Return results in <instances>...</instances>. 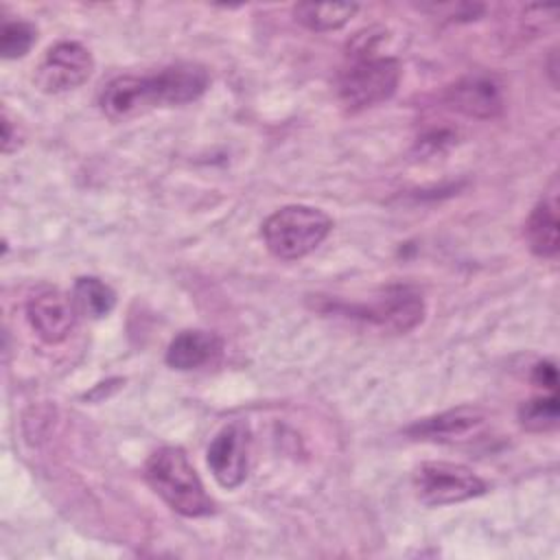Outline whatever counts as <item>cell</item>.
<instances>
[{"instance_id": "obj_14", "label": "cell", "mask_w": 560, "mask_h": 560, "mask_svg": "<svg viewBox=\"0 0 560 560\" xmlns=\"http://www.w3.org/2000/svg\"><path fill=\"white\" fill-rule=\"evenodd\" d=\"M359 11L354 2H300L293 7L295 20L308 31H337Z\"/></svg>"}, {"instance_id": "obj_15", "label": "cell", "mask_w": 560, "mask_h": 560, "mask_svg": "<svg viewBox=\"0 0 560 560\" xmlns=\"http://www.w3.org/2000/svg\"><path fill=\"white\" fill-rule=\"evenodd\" d=\"M72 300L81 315L90 319H101V317H107L116 306V291L101 278L81 276L74 282Z\"/></svg>"}, {"instance_id": "obj_2", "label": "cell", "mask_w": 560, "mask_h": 560, "mask_svg": "<svg viewBox=\"0 0 560 560\" xmlns=\"http://www.w3.org/2000/svg\"><path fill=\"white\" fill-rule=\"evenodd\" d=\"M144 479L151 490L177 514L188 518L214 512V501L206 492L188 455L177 446L153 451L144 464Z\"/></svg>"}, {"instance_id": "obj_6", "label": "cell", "mask_w": 560, "mask_h": 560, "mask_svg": "<svg viewBox=\"0 0 560 560\" xmlns=\"http://www.w3.org/2000/svg\"><path fill=\"white\" fill-rule=\"evenodd\" d=\"M343 313H348V317L370 322L385 332L400 335V332L413 330L422 322L424 300L418 289L409 284H394V287H387L370 304L343 306Z\"/></svg>"}, {"instance_id": "obj_8", "label": "cell", "mask_w": 560, "mask_h": 560, "mask_svg": "<svg viewBox=\"0 0 560 560\" xmlns=\"http://www.w3.org/2000/svg\"><path fill=\"white\" fill-rule=\"evenodd\" d=\"M249 429L234 420L225 424L208 446V468L223 488H238L247 477L249 462Z\"/></svg>"}, {"instance_id": "obj_16", "label": "cell", "mask_w": 560, "mask_h": 560, "mask_svg": "<svg viewBox=\"0 0 560 560\" xmlns=\"http://www.w3.org/2000/svg\"><path fill=\"white\" fill-rule=\"evenodd\" d=\"M558 418H560V409H558L556 392H549L547 396H534L518 407L521 427L534 433L556 429Z\"/></svg>"}, {"instance_id": "obj_1", "label": "cell", "mask_w": 560, "mask_h": 560, "mask_svg": "<svg viewBox=\"0 0 560 560\" xmlns=\"http://www.w3.org/2000/svg\"><path fill=\"white\" fill-rule=\"evenodd\" d=\"M210 85V74L199 63H173L151 74H120L98 94V107L109 120H127L153 107L197 101Z\"/></svg>"}, {"instance_id": "obj_7", "label": "cell", "mask_w": 560, "mask_h": 560, "mask_svg": "<svg viewBox=\"0 0 560 560\" xmlns=\"http://www.w3.org/2000/svg\"><path fill=\"white\" fill-rule=\"evenodd\" d=\"M94 70L92 52L79 42H57L35 68V83L46 94H59L83 85Z\"/></svg>"}, {"instance_id": "obj_9", "label": "cell", "mask_w": 560, "mask_h": 560, "mask_svg": "<svg viewBox=\"0 0 560 560\" xmlns=\"http://www.w3.org/2000/svg\"><path fill=\"white\" fill-rule=\"evenodd\" d=\"M74 300L57 289L42 291L26 302V319L46 343L63 341L77 322Z\"/></svg>"}, {"instance_id": "obj_17", "label": "cell", "mask_w": 560, "mask_h": 560, "mask_svg": "<svg viewBox=\"0 0 560 560\" xmlns=\"http://www.w3.org/2000/svg\"><path fill=\"white\" fill-rule=\"evenodd\" d=\"M37 39V31L33 24L24 20H7L0 28V52L4 59L24 57Z\"/></svg>"}, {"instance_id": "obj_4", "label": "cell", "mask_w": 560, "mask_h": 560, "mask_svg": "<svg viewBox=\"0 0 560 560\" xmlns=\"http://www.w3.org/2000/svg\"><path fill=\"white\" fill-rule=\"evenodd\" d=\"M332 230V219L313 206H284L271 212L262 228L267 249L280 260H300L315 252Z\"/></svg>"}, {"instance_id": "obj_19", "label": "cell", "mask_w": 560, "mask_h": 560, "mask_svg": "<svg viewBox=\"0 0 560 560\" xmlns=\"http://www.w3.org/2000/svg\"><path fill=\"white\" fill-rule=\"evenodd\" d=\"M13 149H18V129L13 131V122L4 114V118H2V151L11 153Z\"/></svg>"}, {"instance_id": "obj_11", "label": "cell", "mask_w": 560, "mask_h": 560, "mask_svg": "<svg viewBox=\"0 0 560 560\" xmlns=\"http://www.w3.org/2000/svg\"><path fill=\"white\" fill-rule=\"evenodd\" d=\"M486 422V411L472 405H459L455 409L442 411L431 418H422L413 422L407 433L416 440H431V442H455L464 440L466 435L481 429Z\"/></svg>"}, {"instance_id": "obj_12", "label": "cell", "mask_w": 560, "mask_h": 560, "mask_svg": "<svg viewBox=\"0 0 560 560\" xmlns=\"http://www.w3.org/2000/svg\"><path fill=\"white\" fill-rule=\"evenodd\" d=\"M560 219H558V186L556 179L551 190L534 206L525 223V238L529 249L540 258H556L560 247Z\"/></svg>"}, {"instance_id": "obj_13", "label": "cell", "mask_w": 560, "mask_h": 560, "mask_svg": "<svg viewBox=\"0 0 560 560\" xmlns=\"http://www.w3.org/2000/svg\"><path fill=\"white\" fill-rule=\"evenodd\" d=\"M221 348L223 343L217 332L192 328V330H182L171 339L164 359L173 370L188 372V370H197L212 363L221 354Z\"/></svg>"}, {"instance_id": "obj_18", "label": "cell", "mask_w": 560, "mask_h": 560, "mask_svg": "<svg viewBox=\"0 0 560 560\" xmlns=\"http://www.w3.org/2000/svg\"><path fill=\"white\" fill-rule=\"evenodd\" d=\"M532 383L547 392H556V385H558L556 365L551 361H538L532 370Z\"/></svg>"}, {"instance_id": "obj_3", "label": "cell", "mask_w": 560, "mask_h": 560, "mask_svg": "<svg viewBox=\"0 0 560 560\" xmlns=\"http://www.w3.org/2000/svg\"><path fill=\"white\" fill-rule=\"evenodd\" d=\"M370 33L368 37L365 33L357 37L359 46L352 48L350 63L337 79V94L348 112H361L387 101L400 81V63L392 57L376 55Z\"/></svg>"}, {"instance_id": "obj_5", "label": "cell", "mask_w": 560, "mask_h": 560, "mask_svg": "<svg viewBox=\"0 0 560 560\" xmlns=\"http://www.w3.org/2000/svg\"><path fill=\"white\" fill-rule=\"evenodd\" d=\"M416 499L427 508H442L481 497L488 486L464 464L424 462L411 477Z\"/></svg>"}, {"instance_id": "obj_10", "label": "cell", "mask_w": 560, "mask_h": 560, "mask_svg": "<svg viewBox=\"0 0 560 560\" xmlns=\"http://www.w3.org/2000/svg\"><path fill=\"white\" fill-rule=\"evenodd\" d=\"M446 103L470 118H494L503 109L501 85L490 74H468L446 90Z\"/></svg>"}]
</instances>
